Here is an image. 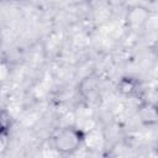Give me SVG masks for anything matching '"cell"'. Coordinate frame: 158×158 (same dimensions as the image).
<instances>
[{
    "mask_svg": "<svg viewBox=\"0 0 158 158\" xmlns=\"http://www.w3.org/2000/svg\"><path fill=\"white\" fill-rule=\"evenodd\" d=\"M85 141V132L75 126H65L53 136V147L64 156L75 153Z\"/></svg>",
    "mask_w": 158,
    "mask_h": 158,
    "instance_id": "1",
    "label": "cell"
},
{
    "mask_svg": "<svg viewBox=\"0 0 158 158\" xmlns=\"http://www.w3.org/2000/svg\"><path fill=\"white\" fill-rule=\"evenodd\" d=\"M6 139H7V138L0 137V152H1L2 149H5V148H6Z\"/></svg>",
    "mask_w": 158,
    "mask_h": 158,
    "instance_id": "6",
    "label": "cell"
},
{
    "mask_svg": "<svg viewBox=\"0 0 158 158\" xmlns=\"http://www.w3.org/2000/svg\"><path fill=\"white\" fill-rule=\"evenodd\" d=\"M78 93L86 101L95 100L99 95V78L94 74L83 78L78 84Z\"/></svg>",
    "mask_w": 158,
    "mask_h": 158,
    "instance_id": "2",
    "label": "cell"
},
{
    "mask_svg": "<svg viewBox=\"0 0 158 158\" xmlns=\"http://www.w3.org/2000/svg\"><path fill=\"white\" fill-rule=\"evenodd\" d=\"M141 117L146 125H154L157 122V106L152 102H143L141 105Z\"/></svg>",
    "mask_w": 158,
    "mask_h": 158,
    "instance_id": "4",
    "label": "cell"
},
{
    "mask_svg": "<svg viewBox=\"0 0 158 158\" xmlns=\"http://www.w3.org/2000/svg\"><path fill=\"white\" fill-rule=\"evenodd\" d=\"M14 126V118L6 109H0V137L7 138Z\"/></svg>",
    "mask_w": 158,
    "mask_h": 158,
    "instance_id": "5",
    "label": "cell"
},
{
    "mask_svg": "<svg viewBox=\"0 0 158 158\" xmlns=\"http://www.w3.org/2000/svg\"><path fill=\"white\" fill-rule=\"evenodd\" d=\"M116 90L123 96L132 98L139 94V91L142 90V85L138 78L132 77V75H125L117 81Z\"/></svg>",
    "mask_w": 158,
    "mask_h": 158,
    "instance_id": "3",
    "label": "cell"
}]
</instances>
